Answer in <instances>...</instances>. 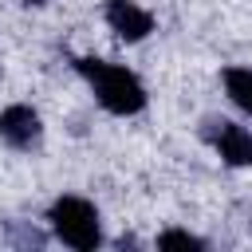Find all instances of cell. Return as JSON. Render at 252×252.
Returning a JSON list of instances; mask_svg holds the SVG:
<instances>
[{
	"label": "cell",
	"mask_w": 252,
	"mask_h": 252,
	"mask_svg": "<svg viewBox=\"0 0 252 252\" xmlns=\"http://www.w3.org/2000/svg\"><path fill=\"white\" fill-rule=\"evenodd\" d=\"M75 71L87 79V87L94 91V98H98L102 110H110L118 118H130V114H138L146 106V87H142V79L130 67L83 55V59H75Z\"/></svg>",
	"instance_id": "1"
},
{
	"label": "cell",
	"mask_w": 252,
	"mask_h": 252,
	"mask_svg": "<svg viewBox=\"0 0 252 252\" xmlns=\"http://www.w3.org/2000/svg\"><path fill=\"white\" fill-rule=\"evenodd\" d=\"M47 224H51L55 240H63L75 252H91V248L102 244V220H98V209L87 197H75V193L55 197L51 209H47Z\"/></svg>",
	"instance_id": "2"
},
{
	"label": "cell",
	"mask_w": 252,
	"mask_h": 252,
	"mask_svg": "<svg viewBox=\"0 0 252 252\" xmlns=\"http://www.w3.org/2000/svg\"><path fill=\"white\" fill-rule=\"evenodd\" d=\"M205 142L220 154L224 165H252V134H248L240 122L209 118V122H205Z\"/></svg>",
	"instance_id": "3"
},
{
	"label": "cell",
	"mask_w": 252,
	"mask_h": 252,
	"mask_svg": "<svg viewBox=\"0 0 252 252\" xmlns=\"http://www.w3.org/2000/svg\"><path fill=\"white\" fill-rule=\"evenodd\" d=\"M43 138V122L28 102H12L0 110V142L12 150H32Z\"/></svg>",
	"instance_id": "4"
},
{
	"label": "cell",
	"mask_w": 252,
	"mask_h": 252,
	"mask_svg": "<svg viewBox=\"0 0 252 252\" xmlns=\"http://www.w3.org/2000/svg\"><path fill=\"white\" fill-rule=\"evenodd\" d=\"M102 16H106V28L126 43H138V39H146L154 32V16L134 0H106Z\"/></svg>",
	"instance_id": "5"
},
{
	"label": "cell",
	"mask_w": 252,
	"mask_h": 252,
	"mask_svg": "<svg viewBox=\"0 0 252 252\" xmlns=\"http://www.w3.org/2000/svg\"><path fill=\"white\" fill-rule=\"evenodd\" d=\"M220 83H224V94L244 114H252V67H224L220 71Z\"/></svg>",
	"instance_id": "6"
},
{
	"label": "cell",
	"mask_w": 252,
	"mask_h": 252,
	"mask_svg": "<svg viewBox=\"0 0 252 252\" xmlns=\"http://www.w3.org/2000/svg\"><path fill=\"white\" fill-rule=\"evenodd\" d=\"M158 248H205V240H201V236H193V232L169 228V232H161V236H158Z\"/></svg>",
	"instance_id": "7"
},
{
	"label": "cell",
	"mask_w": 252,
	"mask_h": 252,
	"mask_svg": "<svg viewBox=\"0 0 252 252\" xmlns=\"http://www.w3.org/2000/svg\"><path fill=\"white\" fill-rule=\"evenodd\" d=\"M20 4H28V8H43L47 0H20Z\"/></svg>",
	"instance_id": "8"
}]
</instances>
